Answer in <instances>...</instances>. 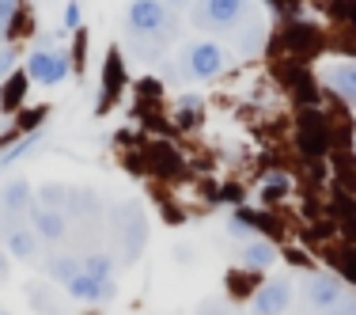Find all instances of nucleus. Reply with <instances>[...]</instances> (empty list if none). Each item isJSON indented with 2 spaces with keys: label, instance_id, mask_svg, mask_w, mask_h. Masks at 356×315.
<instances>
[{
  "label": "nucleus",
  "instance_id": "f257e3e1",
  "mask_svg": "<svg viewBox=\"0 0 356 315\" xmlns=\"http://www.w3.org/2000/svg\"><path fill=\"white\" fill-rule=\"evenodd\" d=\"M114 232H118V240H122V259L137 262L140 251H144V240H148V220H144V209L137 201H125V206L118 209Z\"/></svg>",
  "mask_w": 356,
  "mask_h": 315
},
{
  "label": "nucleus",
  "instance_id": "2f4dec72",
  "mask_svg": "<svg viewBox=\"0 0 356 315\" xmlns=\"http://www.w3.org/2000/svg\"><path fill=\"white\" fill-rule=\"evenodd\" d=\"M224 201H243V190H235V186H224V194H220Z\"/></svg>",
  "mask_w": 356,
  "mask_h": 315
},
{
  "label": "nucleus",
  "instance_id": "9d476101",
  "mask_svg": "<svg viewBox=\"0 0 356 315\" xmlns=\"http://www.w3.org/2000/svg\"><path fill=\"white\" fill-rule=\"evenodd\" d=\"M31 224L42 240H61L69 232V213L65 209H46V206H35L31 209Z\"/></svg>",
  "mask_w": 356,
  "mask_h": 315
},
{
  "label": "nucleus",
  "instance_id": "4468645a",
  "mask_svg": "<svg viewBox=\"0 0 356 315\" xmlns=\"http://www.w3.org/2000/svg\"><path fill=\"white\" fill-rule=\"evenodd\" d=\"M326 88L337 91L341 99H356V65H337V69H330Z\"/></svg>",
  "mask_w": 356,
  "mask_h": 315
},
{
  "label": "nucleus",
  "instance_id": "6ab92c4d",
  "mask_svg": "<svg viewBox=\"0 0 356 315\" xmlns=\"http://www.w3.org/2000/svg\"><path fill=\"white\" fill-rule=\"evenodd\" d=\"M80 262H83V274L114 281V259H110V254H88V259H80Z\"/></svg>",
  "mask_w": 356,
  "mask_h": 315
},
{
  "label": "nucleus",
  "instance_id": "1a4fd4ad",
  "mask_svg": "<svg viewBox=\"0 0 356 315\" xmlns=\"http://www.w3.org/2000/svg\"><path fill=\"white\" fill-rule=\"evenodd\" d=\"M190 69H193V76H201V80L216 76L224 69V49H220L216 42H197V46H190Z\"/></svg>",
  "mask_w": 356,
  "mask_h": 315
},
{
  "label": "nucleus",
  "instance_id": "c85d7f7f",
  "mask_svg": "<svg viewBox=\"0 0 356 315\" xmlns=\"http://www.w3.org/2000/svg\"><path fill=\"white\" fill-rule=\"evenodd\" d=\"M341 266H345V274L356 281V247H345V262H341Z\"/></svg>",
  "mask_w": 356,
  "mask_h": 315
},
{
  "label": "nucleus",
  "instance_id": "b1692460",
  "mask_svg": "<svg viewBox=\"0 0 356 315\" xmlns=\"http://www.w3.org/2000/svg\"><path fill=\"white\" fill-rule=\"evenodd\" d=\"M330 12H334L337 20L356 23V0H330Z\"/></svg>",
  "mask_w": 356,
  "mask_h": 315
},
{
  "label": "nucleus",
  "instance_id": "f3484780",
  "mask_svg": "<svg viewBox=\"0 0 356 315\" xmlns=\"http://www.w3.org/2000/svg\"><path fill=\"white\" fill-rule=\"evenodd\" d=\"M27 300L35 304L38 315H61V308H57V296H54V289H49L46 281H35V285H27Z\"/></svg>",
  "mask_w": 356,
  "mask_h": 315
},
{
  "label": "nucleus",
  "instance_id": "39448f33",
  "mask_svg": "<svg viewBox=\"0 0 356 315\" xmlns=\"http://www.w3.org/2000/svg\"><path fill=\"white\" fill-rule=\"evenodd\" d=\"M69 57L65 54H49V49H38V54L27 57V76L35 84H61L69 76Z\"/></svg>",
  "mask_w": 356,
  "mask_h": 315
},
{
  "label": "nucleus",
  "instance_id": "72a5a7b5",
  "mask_svg": "<svg viewBox=\"0 0 356 315\" xmlns=\"http://www.w3.org/2000/svg\"><path fill=\"white\" fill-rule=\"evenodd\" d=\"M8 274H12V266H8V254L0 251V281H8Z\"/></svg>",
  "mask_w": 356,
  "mask_h": 315
},
{
  "label": "nucleus",
  "instance_id": "f704fd0d",
  "mask_svg": "<svg viewBox=\"0 0 356 315\" xmlns=\"http://www.w3.org/2000/svg\"><path fill=\"white\" fill-rule=\"evenodd\" d=\"M201 315H227V312H224V308H205Z\"/></svg>",
  "mask_w": 356,
  "mask_h": 315
},
{
  "label": "nucleus",
  "instance_id": "f03ea898",
  "mask_svg": "<svg viewBox=\"0 0 356 315\" xmlns=\"http://www.w3.org/2000/svg\"><path fill=\"white\" fill-rule=\"evenodd\" d=\"M129 31L133 35H171L175 23L163 0H133L129 4Z\"/></svg>",
  "mask_w": 356,
  "mask_h": 315
},
{
  "label": "nucleus",
  "instance_id": "c9c22d12",
  "mask_svg": "<svg viewBox=\"0 0 356 315\" xmlns=\"http://www.w3.org/2000/svg\"><path fill=\"white\" fill-rule=\"evenodd\" d=\"M171 4H182V0H171Z\"/></svg>",
  "mask_w": 356,
  "mask_h": 315
},
{
  "label": "nucleus",
  "instance_id": "bb28decb",
  "mask_svg": "<svg viewBox=\"0 0 356 315\" xmlns=\"http://www.w3.org/2000/svg\"><path fill=\"white\" fill-rule=\"evenodd\" d=\"M322 315H356V296H345L337 308H330V312H322Z\"/></svg>",
  "mask_w": 356,
  "mask_h": 315
},
{
  "label": "nucleus",
  "instance_id": "c756f323",
  "mask_svg": "<svg viewBox=\"0 0 356 315\" xmlns=\"http://www.w3.org/2000/svg\"><path fill=\"white\" fill-rule=\"evenodd\" d=\"M12 65H15V54H12V49H0V76H8Z\"/></svg>",
  "mask_w": 356,
  "mask_h": 315
},
{
  "label": "nucleus",
  "instance_id": "5701e85b",
  "mask_svg": "<svg viewBox=\"0 0 356 315\" xmlns=\"http://www.w3.org/2000/svg\"><path fill=\"white\" fill-rule=\"evenodd\" d=\"M42 118H46V107H38V110H31V114H23L19 122H15V130H19V133H35L38 125H42Z\"/></svg>",
  "mask_w": 356,
  "mask_h": 315
},
{
  "label": "nucleus",
  "instance_id": "e433bc0d",
  "mask_svg": "<svg viewBox=\"0 0 356 315\" xmlns=\"http://www.w3.org/2000/svg\"><path fill=\"white\" fill-rule=\"evenodd\" d=\"M0 315H4V312H0Z\"/></svg>",
  "mask_w": 356,
  "mask_h": 315
},
{
  "label": "nucleus",
  "instance_id": "dca6fc26",
  "mask_svg": "<svg viewBox=\"0 0 356 315\" xmlns=\"http://www.w3.org/2000/svg\"><path fill=\"white\" fill-rule=\"evenodd\" d=\"M27 80H31L27 69L8 76L4 88H0V107H4V110H15V107H19V103H23V91H27Z\"/></svg>",
  "mask_w": 356,
  "mask_h": 315
},
{
  "label": "nucleus",
  "instance_id": "ddd939ff",
  "mask_svg": "<svg viewBox=\"0 0 356 315\" xmlns=\"http://www.w3.org/2000/svg\"><path fill=\"white\" fill-rule=\"evenodd\" d=\"M8 251L15 259H35L38 254V232L35 228H8Z\"/></svg>",
  "mask_w": 356,
  "mask_h": 315
},
{
  "label": "nucleus",
  "instance_id": "7c9ffc66",
  "mask_svg": "<svg viewBox=\"0 0 356 315\" xmlns=\"http://www.w3.org/2000/svg\"><path fill=\"white\" fill-rule=\"evenodd\" d=\"M80 23V4H69L65 8V27H76Z\"/></svg>",
  "mask_w": 356,
  "mask_h": 315
},
{
  "label": "nucleus",
  "instance_id": "9b49d317",
  "mask_svg": "<svg viewBox=\"0 0 356 315\" xmlns=\"http://www.w3.org/2000/svg\"><path fill=\"white\" fill-rule=\"evenodd\" d=\"M0 209L8 213V217H23V213L35 209V194H31V186L23 183V178H12V183L0 190Z\"/></svg>",
  "mask_w": 356,
  "mask_h": 315
},
{
  "label": "nucleus",
  "instance_id": "a878e982",
  "mask_svg": "<svg viewBox=\"0 0 356 315\" xmlns=\"http://www.w3.org/2000/svg\"><path fill=\"white\" fill-rule=\"evenodd\" d=\"M227 232H232V236H250V232H254V228H250V220H243V217H239V213H235V217H232V220H227Z\"/></svg>",
  "mask_w": 356,
  "mask_h": 315
},
{
  "label": "nucleus",
  "instance_id": "aec40b11",
  "mask_svg": "<svg viewBox=\"0 0 356 315\" xmlns=\"http://www.w3.org/2000/svg\"><path fill=\"white\" fill-rule=\"evenodd\" d=\"M69 198H72V190H65V186L49 183V186H42L38 206H46V209H65V206H69Z\"/></svg>",
  "mask_w": 356,
  "mask_h": 315
},
{
  "label": "nucleus",
  "instance_id": "20e7f679",
  "mask_svg": "<svg viewBox=\"0 0 356 315\" xmlns=\"http://www.w3.org/2000/svg\"><path fill=\"white\" fill-rule=\"evenodd\" d=\"M330 118H322L318 110H303L300 114V144L307 156H322L330 148Z\"/></svg>",
  "mask_w": 356,
  "mask_h": 315
},
{
  "label": "nucleus",
  "instance_id": "f8f14e48",
  "mask_svg": "<svg viewBox=\"0 0 356 315\" xmlns=\"http://www.w3.org/2000/svg\"><path fill=\"white\" fill-rule=\"evenodd\" d=\"M122 84H125L122 57H118V49H110V54H106V69H103V99H99V110H106L110 103H114L118 91H122Z\"/></svg>",
  "mask_w": 356,
  "mask_h": 315
},
{
  "label": "nucleus",
  "instance_id": "a211bd4d",
  "mask_svg": "<svg viewBox=\"0 0 356 315\" xmlns=\"http://www.w3.org/2000/svg\"><path fill=\"white\" fill-rule=\"evenodd\" d=\"M80 270H83V262L72 259V254H65V259H54V262H49V274H54L57 285H69V281L80 274Z\"/></svg>",
  "mask_w": 356,
  "mask_h": 315
},
{
  "label": "nucleus",
  "instance_id": "7ed1b4c3",
  "mask_svg": "<svg viewBox=\"0 0 356 315\" xmlns=\"http://www.w3.org/2000/svg\"><path fill=\"white\" fill-rule=\"evenodd\" d=\"M243 12H247V0H201L193 23L197 27H232L243 20Z\"/></svg>",
  "mask_w": 356,
  "mask_h": 315
},
{
  "label": "nucleus",
  "instance_id": "412c9836",
  "mask_svg": "<svg viewBox=\"0 0 356 315\" xmlns=\"http://www.w3.org/2000/svg\"><path fill=\"white\" fill-rule=\"evenodd\" d=\"M288 175H281V171H273V175H266V183H261V194H266V201L269 198H284L288 194Z\"/></svg>",
  "mask_w": 356,
  "mask_h": 315
},
{
  "label": "nucleus",
  "instance_id": "6e6552de",
  "mask_svg": "<svg viewBox=\"0 0 356 315\" xmlns=\"http://www.w3.org/2000/svg\"><path fill=\"white\" fill-rule=\"evenodd\" d=\"M69 296L72 300H88V304H99V300H110L114 296V281H103V277H91V274H76L69 285Z\"/></svg>",
  "mask_w": 356,
  "mask_h": 315
},
{
  "label": "nucleus",
  "instance_id": "0eeeda50",
  "mask_svg": "<svg viewBox=\"0 0 356 315\" xmlns=\"http://www.w3.org/2000/svg\"><path fill=\"white\" fill-rule=\"evenodd\" d=\"M303 296H307L315 308L322 312H330V308H337V304L345 300V285L337 277H330V274H315V277H307V285H303Z\"/></svg>",
  "mask_w": 356,
  "mask_h": 315
},
{
  "label": "nucleus",
  "instance_id": "423d86ee",
  "mask_svg": "<svg viewBox=\"0 0 356 315\" xmlns=\"http://www.w3.org/2000/svg\"><path fill=\"white\" fill-rule=\"evenodd\" d=\"M288 304H292V281H266V285H258V293H254V312L258 315H284Z\"/></svg>",
  "mask_w": 356,
  "mask_h": 315
},
{
  "label": "nucleus",
  "instance_id": "cd10ccee",
  "mask_svg": "<svg viewBox=\"0 0 356 315\" xmlns=\"http://www.w3.org/2000/svg\"><path fill=\"white\" fill-rule=\"evenodd\" d=\"M83 46H88V31H80V35H76V54H72L76 72H80V65H83Z\"/></svg>",
  "mask_w": 356,
  "mask_h": 315
},
{
  "label": "nucleus",
  "instance_id": "393cba45",
  "mask_svg": "<svg viewBox=\"0 0 356 315\" xmlns=\"http://www.w3.org/2000/svg\"><path fill=\"white\" fill-rule=\"evenodd\" d=\"M12 15H15V0H0V35H8Z\"/></svg>",
  "mask_w": 356,
  "mask_h": 315
},
{
  "label": "nucleus",
  "instance_id": "473e14b6",
  "mask_svg": "<svg viewBox=\"0 0 356 315\" xmlns=\"http://www.w3.org/2000/svg\"><path fill=\"white\" fill-rule=\"evenodd\" d=\"M345 228H349V236L356 240V209H349V213H345Z\"/></svg>",
  "mask_w": 356,
  "mask_h": 315
},
{
  "label": "nucleus",
  "instance_id": "2eb2a0df",
  "mask_svg": "<svg viewBox=\"0 0 356 315\" xmlns=\"http://www.w3.org/2000/svg\"><path fill=\"white\" fill-rule=\"evenodd\" d=\"M243 262H247L250 270H266V266L277 262V247L269 240H254V243L243 247Z\"/></svg>",
  "mask_w": 356,
  "mask_h": 315
},
{
  "label": "nucleus",
  "instance_id": "4be33fe9",
  "mask_svg": "<svg viewBox=\"0 0 356 315\" xmlns=\"http://www.w3.org/2000/svg\"><path fill=\"white\" fill-rule=\"evenodd\" d=\"M197 110H201V99H197V95L178 99V122H182V125H190L193 118H197Z\"/></svg>",
  "mask_w": 356,
  "mask_h": 315
}]
</instances>
